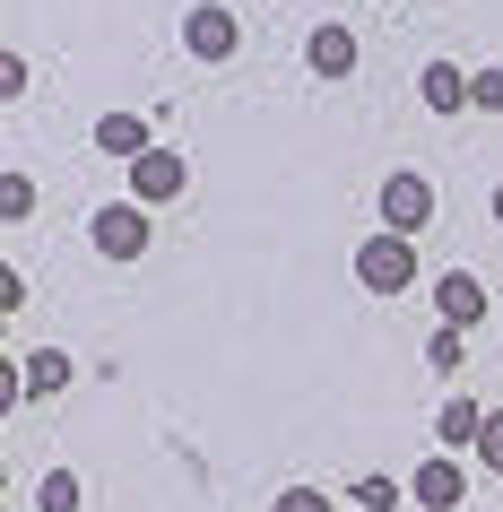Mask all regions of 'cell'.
Wrapping results in <instances>:
<instances>
[{"label":"cell","mask_w":503,"mask_h":512,"mask_svg":"<svg viewBox=\"0 0 503 512\" xmlns=\"http://www.w3.org/2000/svg\"><path fill=\"white\" fill-rule=\"evenodd\" d=\"M304 61H313L321 79H347V70H356V35H347V27H313V44H304Z\"/></svg>","instance_id":"11"},{"label":"cell","mask_w":503,"mask_h":512,"mask_svg":"<svg viewBox=\"0 0 503 512\" xmlns=\"http://www.w3.org/2000/svg\"><path fill=\"white\" fill-rule=\"evenodd\" d=\"M356 287L365 296H408L417 287V235H391V226L365 235L356 243Z\"/></svg>","instance_id":"1"},{"label":"cell","mask_w":503,"mask_h":512,"mask_svg":"<svg viewBox=\"0 0 503 512\" xmlns=\"http://www.w3.org/2000/svg\"><path fill=\"white\" fill-rule=\"evenodd\" d=\"M183 183H191V165L174 157V148H148V157L131 165V191H139V200H174Z\"/></svg>","instance_id":"7"},{"label":"cell","mask_w":503,"mask_h":512,"mask_svg":"<svg viewBox=\"0 0 503 512\" xmlns=\"http://www.w3.org/2000/svg\"><path fill=\"white\" fill-rule=\"evenodd\" d=\"M269 512H339V504H330L321 486H287V495H278V504H269Z\"/></svg>","instance_id":"17"},{"label":"cell","mask_w":503,"mask_h":512,"mask_svg":"<svg viewBox=\"0 0 503 512\" xmlns=\"http://www.w3.org/2000/svg\"><path fill=\"white\" fill-rule=\"evenodd\" d=\"M417 105H425V113H460V105H469V70H451V61H425Z\"/></svg>","instance_id":"10"},{"label":"cell","mask_w":503,"mask_h":512,"mask_svg":"<svg viewBox=\"0 0 503 512\" xmlns=\"http://www.w3.org/2000/svg\"><path fill=\"white\" fill-rule=\"evenodd\" d=\"M469 105L477 113H503V70H477V79H469Z\"/></svg>","instance_id":"18"},{"label":"cell","mask_w":503,"mask_h":512,"mask_svg":"<svg viewBox=\"0 0 503 512\" xmlns=\"http://www.w3.org/2000/svg\"><path fill=\"white\" fill-rule=\"evenodd\" d=\"M460 495H469V469H460V460H451V452L417 460V478H408V504H417V512H451V504H460Z\"/></svg>","instance_id":"4"},{"label":"cell","mask_w":503,"mask_h":512,"mask_svg":"<svg viewBox=\"0 0 503 512\" xmlns=\"http://www.w3.org/2000/svg\"><path fill=\"white\" fill-rule=\"evenodd\" d=\"M434 434H443L451 452H477V434H486V417H477V400H443V417H434Z\"/></svg>","instance_id":"12"},{"label":"cell","mask_w":503,"mask_h":512,"mask_svg":"<svg viewBox=\"0 0 503 512\" xmlns=\"http://www.w3.org/2000/svg\"><path fill=\"white\" fill-rule=\"evenodd\" d=\"M96 148H105V157H148V148H157V131H148V113H105V122H96Z\"/></svg>","instance_id":"8"},{"label":"cell","mask_w":503,"mask_h":512,"mask_svg":"<svg viewBox=\"0 0 503 512\" xmlns=\"http://www.w3.org/2000/svg\"><path fill=\"white\" fill-rule=\"evenodd\" d=\"M425 217H434V183H425L417 165L391 174V183H382V226H391V235H425Z\"/></svg>","instance_id":"3"},{"label":"cell","mask_w":503,"mask_h":512,"mask_svg":"<svg viewBox=\"0 0 503 512\" xmlns=\"http://www.w3.org/2000/svg\"><path fill=\"white\" fill-rule=\"evenodd\" d=\"M18 304H27V270H18V261H0V313H18Z\"/></svg>","instance_id":"19"},{"label":"cell","mask_w":503,"mask_h":512,"mask_svg":"<svg viewBox=\"0 0 503 512\" xmlns=\"http://www.w3.org/2000/svg\"><path fill=\"white\" fill-rule=\"evenodd\" d=\"M35 209V183L27 174H0V217H9V226H18V217Z\"/></svg>","instance_id":"14"},{"label":"cell","mask_w":503,"mask_h":512,"mask_svg":"<svg viewBox=\"0 0 503 512\" xmlns=\"http://www.w3.org/2000/svg\"><path fill=\"white\" fill-rule=\"evenodd\" d=\"M425 365H434V374H460V365H469V330H434V339H425Z\"/></svg>","instance_id":"13"},{"label":"cell","mask_w":503,"mask_h":512,"mask_svg":"<svg viewBox=\"0 0 503 512\" xmlns=\"http://www.w3.org/2000/svg\"><path fill=\"white\" fill-rule=\"evenodd\" d=\"M356 504H365V512H399V504H408V495H399L391 478H365V486H356Z\"/></svg>","instance_id":"16"},{"label":"cell","mask_w":503,"mask_h":512,"mask_svg":"<svg viewBox=\"0 0 503 512\" xmlns=\"http://www.w3.org/2000/svg\"><path fill=\"white\" fill-rule=\"evenodd\" d=\"M70 374H79V365H70L61 348L27 356V365H18V400H53V391H70Z\"/></svg>","instance_id":"9"},{"label":"cell","mask_w":503,"mask_h":512,"mask_svg":"<svg viewBox=\"0 0 503 512\" xmlns=\"http://www.w3.org/2000/svg\"><path fill=\"white\" fill-rule=\"evenodd\" d=\"M495 226H503V191H495Z\"/></svg>","instance_id":"21"},{"label":"cell","mask_w":503,"mask_h":512,"mask_svg":"<svg viewBox=\"0 0 503 512\" xmlns=\"http://www.w3.org/2000/svg\"><path fill=\"white\" fill-rule=\"evenodd\" d=\"M477 460H486V469H503V408L486 417V434H477Z\"/></svg>","instance_id":"20"},{"label":"cell","mask_w":503,"mask_h":512,"mask_svg":"<svg viewBox=\"0 0 503 512\" xmlns=\"http://www.w3.org/2000/svg\"><path fill=\"white\" fill-rule=\"evenodd\" d=\"M87 235H96V252H105V261H139L157 226H148V209H139V200H105V209L87 217Z\"/></svg>","instance_id":"2"},{"label":"cell","mask_w":503,"mask_h":512,"mask_svg":"<svg viewBox=\"0 0 503 512\" xmlns=\"http://www.w3.org/2000/svg\"><path fill=\"white\" fill-rule=\"evenodd\" d=\"M183 44H191L200 61H226V53H235V18H226L217 0H200V9L183 18Z\"/></svg>","instance_id":"6"},{"label":"cell","mask_w":503,"mask_h":512,"mask_svg":"<svg viewBox=\"0 0 503 512\" xmlns=\"http://www.w3.org/2000/svg\"><path fill=\"white\" fill-rule=\"evenodd\" d=\"M35 504H44V512H79V478H70V469H53V478H44V495H35Z\"/></svg>","instance_id":"15"},{"label":"cell","mask_w":503,"mask_h":512,"mask_svg":"<svg viewBox=\"0 0 503 512\" xmlns=\"http://www.w3.org/2000/svg\"><path fill=\"white\" fill-rule=\"evenodd\" d=\"M434 313H443L451 330H477V313H486V287H477L469 270H443V278H434Z\"/></svg>","instance_id":"5"}]
</instances>
